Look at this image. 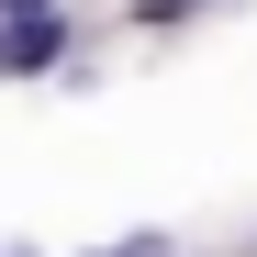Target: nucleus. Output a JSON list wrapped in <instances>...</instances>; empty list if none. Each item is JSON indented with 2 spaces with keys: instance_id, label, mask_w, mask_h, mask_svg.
I'll return each instance as SVG.
<instances>
[{
  "instance_id": "1",
  "label": "nucleus",
  "mask_w": 257,
  "mask_h": 257,
  "mask_svg": "<svg viewBox=\"0 0 257 257\" xmlns=\"http://www.w3.org/2000/svg\"><path fill=\"white\" fill-rule=\"evenodd\" d=\"M67 56H78V23H67V12H56V23H45V12H23V23H12V45H0V67H34V78L67 67Z\"/></svg>"
},
{
  "instance_id": "2",
  "label": "nucleus",
  "mask_w": 257,
  "mask_h": 257,
  "mask_svg": "<svg viewBox=\"0 0 257 257\" xmlns=\"http://www.w3.org/2000/svg\"><path fill=\"white\" fill-rule=\"evenodd\" d=\"M101 257H168V235H123V246H101Z\"/></svg>"
},
{
  "instance_id": "3",
  "label": "nucleus",
  "mask_w": 257,
  "mask_h": 257,
  "mask_svg": "<svg viewBox=\"0 0 257 257\" xmlns=\"http://www.w3.org/2000/svg\"><path fill=\"white\" fill-rule=\"evenodd\" d=\"M246 257H257V235H246Z\"/></svg>"
}]
</instances>
